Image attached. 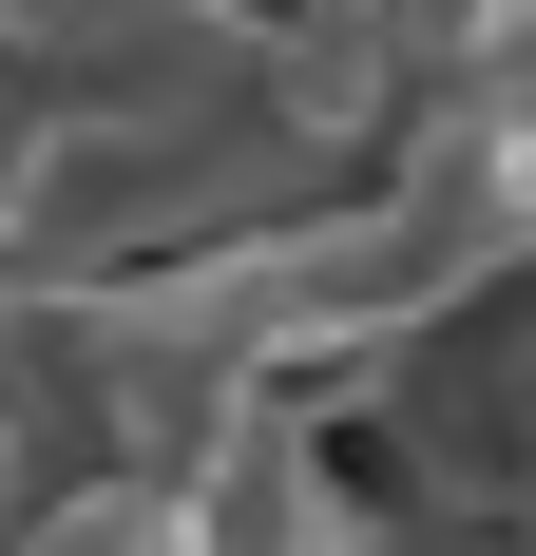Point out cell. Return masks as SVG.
Segmentation results:
<instances>
[{"label":"cell","instance_id":"1","mask_svg":"<svg viewBox=\"0 0 536 556\" xmlns=\"http://www.w3.org/2000/svg\"><path fill=\"white\" fill-rule=\"evenodd\" d=\"M20 556H212V518H192V480H77L20 518Z\"/></svg>","mask_w":536,"mask_h":556}]
</instances>
